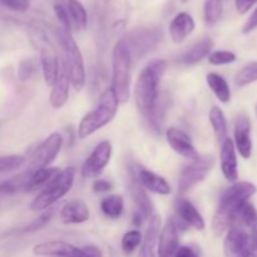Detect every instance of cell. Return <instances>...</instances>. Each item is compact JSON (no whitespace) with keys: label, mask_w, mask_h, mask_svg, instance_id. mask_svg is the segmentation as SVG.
<instances>
[{"label":"cell","mask_w":257,"mask_h":257,"mask_svg":"<svg viewBox=\"0 0 257 257\" xmlns=\"http://www.w3.org/2000/svg\"><path fill=\"white\" fill-rule=\"evenodd\" d=\"M256 192L257 187L253 183L248 181H237L222 193L212 220V228L216 235H222L233 225L238 208L243 203L248 202Z\"/></svg>","instance_id":"cell-1"},{"label":"cell","mask_w":257,"mask_h":257,"mask_svg":"<svg viewBox=\"0 0 257 257\" xmlns=\"http://www.w3.org/2000/svg\"><path fill=\"white\" fill-rule=\"evenodd\" d=\"M167 69V63L155 59L148 63L141 72L135 85V100L137 109L145 118L150 117L158 100V88Z\"/></svg>","instance_id":"cell-2"},{"label":"cell","mask_w":257,"mask_h":257,"mask_svg":"<svg viewBox=\"0 0 257 257\" xmlns=\"http://www.w3.org/2000/svg\"><path fill=\"white\" fill-rule=\"evenodd\" d=\"M118 105H119V102L112 88L105 89L100 94L98 104L95 105L94 109L88 112L80 120L78 125V137L80 140H84L112 122L118 112Z\"/></svg>","instance_id":"cell-3"},{"label":"cell","mask_w":257,"mask_h":257,"mask_svg":"<svg viewBox=\"0 0 257 257\" xmlns=\"http://www.w3.org/2000/svg\"><path fill=\"white\" fill-rule=\"evenodd\" d=\"M131 64L132 57L124 40H118L113 49L112 89L118 102L125 103L131 95Z\"/></svg>","instance_id":"cell-4"},{"label":"cell","mask_w":257,"mask_h":257,"mask_svg":"<svg viewBox=\"0 0 257 257\" xmlns=\"http://www.w3.org/2000/svg\"><path fill=\"white\" fill-rule=\"evenodd\" d=\"M57 35L64 53L63 62L67 68L70 84L75 90H80L85 84V69L82 52L69 32H65L60 28L58 29Z\"/></svg>","instance_id":"cell-5"},{"label":"cell","mask_w":257,"mask_h":257,"mask_svg":"<svg viewBox=\"0 0 257 257\" xmlns=\"http://www.w3.org/2000/svg\"><path fill=\"white\" fill-rule=\"evenodd\" d=\"M75 177V168L67 167L59 171L57 176L43 188L39 195L30 205L32 211H43L54 205L57 201L64 197L73 187Z\"/></svg>","instance_id":"cell-6"},{"label":"cell","mask_w":257,"mask_h":257,"mask_svg":"<svg viewBox=\"0 0 257 257\" xmlns=\"http://www.w3.org/2000/svg\"><path fill=\"white\" fill-rule=\"evenodd\" d=\"M213 166H215V157L212 155L200 156L198 160L186 166L178 178V192L183 195L202 182L211 172Z\"/></svg>","instance_id":"cell-7"},{"label":"cell","mask_w":257,"mask_h":257,"mask_svg":"<svg viewBox=\"0 0 257 257\" xmlns=\"http://www.w3.org/2000/svg\"><path fill=\"white\" fill-rule=\"evenodd\" d=\"M63 146V137L59 133H52L48 136L34 151L29 160L30 172L40 170V168L49 167L50 163L59 155Z\"/></svg>","instance_id":"cell-8"},{"label":"cell","mask_w":257,"mask_h":257,"mask_svg":"<svg viewBox=\"0 0 257 257\" xmlns=\"http://www.w3.org/2000/svg\"><path fill=\"white\" fill-rule=\"evenodd\" d=\"M161 38H162V33L158 29H136L128 33L122 39L127 44L131 57L133 58L135 55L140 57L150 52L160 43Z\"/></svg>","instance_id":"cell-9"},{"label":"cell","mask_w":257,"mask_h":257,"mask_svg":"<svg viewBox=\"0 0 257 257\" xmlns=\"http://www.w3.org/2000/svg\"><path fill=\"white\" fill-rule=\"evenodd\" d=\"M112 157V145L109 141H102L95 146L82 166V176L84 178H95L103 172Z\"/></svg>","instance_id":"cell-10"},{"label":"cell","mask_w":257,"mask_h":257,"mask_svg":"<svg viewBox=\"0 0 257 257\" xmlns=\"http://www.w3.org/2000/svg\"><path fill=\"white\" fill-rule=\"evenodd\" d=\"M131 172H132V177L135 178L136 182L145 190L162 196H167L171 193L170 183L166 181L165 177L157 175L153 171L148 170L141 165H135Z\"/></svg>","instance_id":"cell-11"},{"label":"cell","mask_w":257,"mask_h":257,"mask_svg":"<svg viewBox=\"0 0 257 257\" xmlns=\"http://www.w3.org/2000/svg\"><path fill=\"white\" fill-rule=\"evenodd\" d=\"M175 208H176V215H177V220L180 221V223L176 222V227L180 230H185L187 227H193L197 231H203L206 227V222L203 220L202 215L198 212L197 208L193 206V203L191 201H188L187 198L180 197L176 200L175 202Z\"/></svg>","instance_id":"cell-12"},{"label":"cell","mask_w":257,"mask_h":257,"mask_svg":"<svg viewBox=\"0 0 257 257\" xmlns=\"http://www.w3.org/2000/svg\"><path fill=\"white\" fill-rule=\"evenodd\" d=\"M33 253L40 257H83V251L67 241H45L33 247Z\"/></svg>","instance_id":"cell-13"},{"label":"cell","mask_w":257,"mask_h":257,"mask_svg":"<svg viewBox=\"0 0 257 257\" xmlns=\"http://www.w3.org/2000/svg\"><path fill=\"white\" fill-rule=\"evenodd\" d=\"M166 137H167V142L171 146V148L176 153L182 156L183 158L191 161V162L200 158V153L197 152V150L193 146L190 136L183 132L182 130H178V128L175 127L168 128Z\"/></svg>","instance_id":"cell-14"},{"label":"cell","mask_w":257,"mask_h":257,"mask_svg":"<svg viewBox=\"0 0 257 257\" xmlns=\"http://www.w3.org/2000/svg\"><path fill=\"white\" fill-rule=\"evenodd\" d=\"M235 145L236 151L248 160L252 155V140H251V122L246 113H241L235 120Z\"/></svg>","instance_id":"cell-15"},{"label":"cell","mask_w":257,"mask_h":257,"mask_svg":"<svg viewBox=\"0 0 257 257\" xmlns=\"http://www.w3.org/2000/svg\"><path fill=\"white\" fill-rule=\"evenodd\" d=\"M180 247L178 228L176 227L173 218H168L158 236L157 253L158 257H175L176 251Z\"/></svg>","instance_id":"cell-16"},{"label":"cell","mask_w":257,"mask_h":257,"mask_svg":"<svg viewBox=\"0 0 257 257\" xmlns=\"http://www.w3.org/2000/svg\"><path fill=\"white\" fill-rule=\"evenodd\" d=\"M220 162H221V171H222L223 177L231 183L237 182L238 180L237 155H236V148H235V145H233V141L228 137L221 143Z\"/></svg>","instance_id":"cell-17"},{"label":"cell","mask_w":257,"mask_h":257,"mask_svg":"<svg viewBox=\"0 0 257 257\" xmlns=\"http://www.w3.org/2000/svg\"><path fill=\"white\" fill-rule=\"evenodd\" d=\"M69 75H68L64 62L62 60L59 73H58L54 84L52 85V90H50L49 95V102L53 108L60 109L62 107H64L65 103L68 102V98H69Z\"/></svg>","instance_id":"cell-18"},{"label":"cell","mask_w":257,"mask_h":257,"mask_svg":"<svg viewBox=\"0 0 257 257\" xmlns=\"http://www.w3.org/2000/svg\"><path fill=\"white\" fill-rule=\"evenodd\" d=\"M89 207L82 200H73L65 203L60 210V220L65 225H78L89 220Z\"/></svg>","instance_id":"cell-19"},{"label":"cell","mask_w":257,"mask_h":257,"mask_svg":"<svg viewBox=\"0 0 257 257\" xmlns=\"http://www.w3.org/2000/svg\"><path fill=\"white\" fill-rule=\"evenodd\" d=\"M161 231V217L160 215L155 213L148 220V227L146 235L141 243L138 257H156V250H157L158 236Z\"/></svg>","instance_id":"cell-20"},{"label":"cell","mask_w":257,"mask_h":257,"mask_svg":"<svg viewBox=\"0 0 257 257\" xmlns=\"http://www.w3.org/2000/svg\"><path fill=\"white\" fill-rule=\"evenodd\" d=\"M195 20H193L192 15L188 13H178L170 23V35L171 39L176 44H181L185 42L186 38L191 35L195 30Z\"/></svg>","instance_id":"cell-21"},{"label":"cell","mask_w":257,"mask_h":257,"mask_svg":"<svg viewBox=\"0 0 257 257\" xmlns=\"http://www.w3.org/2000/svg\"><path fill=\"white\" fill-rule=\"evenodd\" d=\"M213 48V42L210 37H206L203 39L198 40L197 43L192 45L186 53H183L180 58V62L185 65H195L200 63L201 60L208 57Z\"/></svg>","instance_id":"cell-22"},{"label":"cell","mask_w":257,"mask_h":257,"mask_svg":"<svg viewBox=\"0 0 257 257\" xmlns=\"http://www.w3.org/2000/svg\"><path fill=\"white\" fill-rule=\"evenodd\" d=\"M59 168L57 167H45L40 170L30 172L28 177L27 183H25L24 191L25 192H34L37 190H43L55 176L59 173Z\"/></svg>","instance_id":"cell-23"},{"label":"cell","mask_w":257,"mask_h":257,"mask_svg":"<svg viewBox=\"0 0 257 257\" xmlns=\"http://www.w3.org/2000/svg\"><path fill=\"white\" fill-rule=\"evenodd\" d=\"M233 225L240 226V227H242L243 230H246L247 232L257 235V210L250 201L243 203V205L238 208L237 212H236L235 215Z\"/></svg>","instance_id":"cell-24"},{"label":"cell","mask_w":257,"mask_h":257,"mask_svg":"<svg viewBox=\"0 0 257 257\" xmlns=\"http://www.w3.org/2000/svg\"><path fill=\"white\" fill-rule=\"evenodd\" d=\"M131 195H132V198L135 200L136 206H137V212L141 213L145 217V220H150L155 215V212H153L155 208H153L152 202L148 198L145 188L141 187L135 181L131 186Z\"/></svg>","instance_id":"cell-25"},{"label":"cell","mask_w":257,"mask_h":257,"mask_svg":"<svg viewBox=\"0 0 257 257\" xmlns=\"http://www.w3.org/2000/svg\"><path fill=\"white\" fill-rule=\"evenodd\" d=\"M207 84L210 89L212 90L213 94L217 97V99L222 103H228L231 99V89L228 85L227 80L222 77V75L217 74V73H208L207 77Z\"/></svg>","instance_id":"cell-26"},{"label":"cell","mask_w":257,"mask_h":257,"mask_svg":"<svg viewBox=\"0 0 257 257\" xmlns=\"http://www.w3.org/2000/svg\"><path fill=\"white\" fill-rule=\"evenodd\" d=\"M208 118H210V123L212 125L216 138L221 145L227 138V120H226L225 113L218 105H213L208 113Z\"/></svg>","instance_id":"cell-27"},{"label":"cell","mask_w":257,"mask_h":257,"mask_svg":"<svg viewBox=\"0 0 257 257\" xmlns=\"http://www.w3.org/2000/svg\"><path fill=\"white\" fill-rule=\"evenodd\" d=\"M100 210L107 216L108 218H119L122 216L123 210H124V201L119 195H110L107 196L100 202Z\"/></svg>","instance_id":"cell-28"},{"label":"cell","mask_w":257,"mask_h":257,"mask_svg":"<svg viewBox=\"0 0 257 257\" xmlns=\"http://www.w3.org/2000/svg\"><path fill=\"white\" fill-rule=\"evenodd\" d=\"M68 14L70 22L74 23L78 29H85L88 24L87 10L79 0H68Z\"/></svg>","instance_id":"cell-29"},{"label":"cell","mask_w":257,"mask_h":257,"mask_svg":"<svg viewBox=\"0 0 257 257\" xmlns=\"http://www.w3.org/2000/svg\"><path fill=\"white\" fill-rule=\"evenodd\" d=\"M223 4L222 0H205L203 3V19L207 27L217 24L222 17Z\"/></svg>","instance_id":"cell-30"},{"label":"cell","mask_w":257,"mask_h":257,"mask_svg":"<svg viewBox=\"0 0 257 257\" xmlns=\"http://www.w3.org/2000/svg\"><path fill=\"white\" fill-rule=\"evenodd\" d=\"M29 175L30 172L27 171L23 175L0 181V195H12V193H17L22 190L24 191L25 183H27Z\"/></svg>","instance_id":"cell-31"},{"label":"cell","mask_w":257,"mask_h":257,"mask_svg":"<svg viewBox=\"0 0 257 257\" xmlns=\"http://www.w3.org/2000/svg\"><path fill=\"white\" fill-rule=\"evenodd\" d=\"M257 82V62H250L243 65L235 77L236 87L242 88Z\"/></svg>","instance_id":"cell-32"},{"label":"cell","mask_w":257,"mask_h":257,"mask_svg":"<svg viewBox=\"0 0 257 257\" xmlns=\"http://www.w3.org/2000/svg\"><path fill=\"white\" fill-rule=\"evenodd\" d=\"M142 233L140 232V230H131L128 232H125L122 237V251L125 255H131V253L135 252L138 247L142 243Z\"/></svg>","instance_id":"cell-33"},{"label":"cell","mask_w":257,"mask_h":257,"mask_svg":"<svg viewBox=\"0 0 257 257\" xmlns=\"http://www.w3.org/2000/svg\"><path fill=\"white\" fill-rule=\"evenodd\" d=\"M25 157L20 155H9L0 156V175L2 173L10 172V171L18 170L25 163Z\"/></svg>","instance_id":"cell-34"},{"label":"cell","mask_w":257,"mask_h":257,"mask_svg":"<svg viewBox=\"0 0 257 257\" xmlns=\"http://www.w3.org/2000/svg\"><path fill=\"white\" fill-rule=\"evenodd\" d=\"M237 57L235 53L228 50H216L208 54V62L212 65H226L236 62Z\"/></svg>","instance_id":"cell-35"},{"label":"cell","mask_w":257,"mask_h":257,"mask_svg":"<svg viewBox=\"0 0 257 257\" xmlns=\"http://www.w3.org/2000/svg\"><path fill=\"white\" fill-rule=\"evenodd\" d=\"M35 69H37V65H35V63L32 59L22 60L19 68H18V77H19L22 82H25V80L30 79L33 77Z\"/></svg>","instance_id":"cell-36"},{"label":"cell","mask_w":257,"mask_h":257,"mask_svg":"<svg viewBox=\"0 0 257 257\" xmlns=\"http://www.w3.org/2000/svg\"><path fill=\"white\" fill-rule=\"evenodd\" d=\"M54 14L57 17L58 22L62 25V29L65 30V32H69L72 30V22H70V18L68 12L65 10L64 7H62L60 4L54 5Z\"/></svg>","instance_id":"cell-37"},{"label":"cell","mask_w":257,"mask_h":257,"mask_svg":"<svg viewBox=\"0 0 257 257\" xmlns=\"http://www.w3.org/2000/svg\"><path fill=\"white\" fill-rule=\"evenodd\" d=\"M0 4L17 13H25L29 9V0H0Z\"/></svg>","instance_id":"cell-38"},{"label":"cell","mask_w":257,"mask_h":257,"mask_svg":"<svg viewBox=\"0 0 257 257\" xmlns=\"http://www.w3.org/2000/svg\"><path fill=\"white\" fill-rule=\"evenodd\" d=\"M243 257H257V235L248 233Z\"/></svg>","instance_id":"cell-39"},{"label":"cell","mask_w":257,"mask_h":257,"mask_svg":"<svg viewBox=\"0 0 257 257\" xmlns=\"http://www.w3.org/2000/svg\"><path fill=\"white\" fill-rule=\"evenodd\" d=\"M50 217H52V211H49L48 213H44V215H42L40 217L35 218V220L33 221L29 226H27V227H25L24 232H28V231L39 230V228H42L43 226H45V223L49 222Z\"/></svg>","instance_id":"cell-40"},{"label":"cell","mask_w":257,"mask_h":257,"mask_svg":"<svg viewBox=\"0 0 257 257\" xmlns=\"http://www.w3.org/2000/svg\"><path fill=\"white\" fill-rule=\"evenodd\" d=\"M112 183L107 180H102V178H98L93 182V191L95 193H105L109 192L112 190Z\"/></svg>","instance_id":"cell-41"},{"label":"cell","mask_w":257,"mask_h":257,"mask_svg":"<svg viewBox=\"0 0 257 257\" xmlns=\"http://www.w3.org/2000/svg\"><path fill=\"white\" fill-rule=\"evenodd\" d=\"M257 3V0H235L236 9L240 14H246Z\"/></svg>","instance_id":"cell-42"},{"label":"cell","mask_w":257,"mask_h":257,"mask_svg":"<svg viewBox=\"0 0 257 257\" xmlns=\"http://www.w3.org/2000/svg\"><path fill=\"white\" fill-rule=\"evenodd\" d=\"M257 28V8L255 9V12L250 15V18L247 19V22L245 23L242 28V33L243 34H248L252 30H255Z\"/></svg>","instance_id":"cell-43"},{"label":"cell","mask_w":257,"mask_h":257,"mask_svg":"<svg viewBox=\"0 0 257 257\" xmlns=\"http://www.w3.org/2000/svg\"><path fill=\"white\" fill-rule=\"evenodd\" d=\"M83 257H103L102 250L94 245H88L82 247Z\"/></svg>","instance_id":"cell-44"},{"label":"cell","mask_w":257,"mask_h":257,"mask_svg":"<svg viewBox=\"0 0 257 257\" xmlns=\"http://www.w3.org/2000/svg\"><path fill=\"white\" fill-rule=\"evenodd\" d=\"M175 257H198V253L190 246H180L176 251Z\"/></svg>","instance_id":"cell-45"},{"label":"cell","mask_w":257,"mask_h":257,"mask_svg":"<svg viewBox=\"0 0 257 257\" xmlns=\"http://www.w3.org/2000/svg\"><path fill=\"white\" fill-rule=\"evenodd\" d=\"M180 2H182V3H186V2H188V0H180Z\"/></svg>","instance_id":"cell-46"},{"label":"cell","mask_w":257,"mask_h":257,"mask_svg":"<svg viewBox=\"0 0 257 257\" xmlns=\"http://www.w3.org/2000/svg\"><path fill=\"white\" fill-rule=\"evenodd\" d=\"M256 114H257V107H256Z\"/></svg>","instance_id":"cell-47"}]
</instances>
